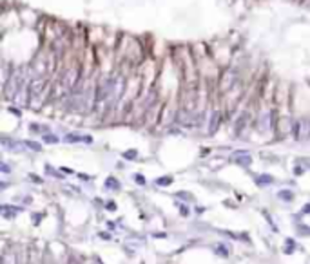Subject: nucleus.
<instances>
[{
	"instance_id": "nucleus-3",
	"label": "nucleus",
	"mask_w": 310,
	"mask_h": 264,
	"mask_svg": "<svg viewBox=\"0 0 310 264\" xmlns=\"http://www.w3.org/2000/svg\"><path fill=\"white\" fill-rule=\"evenodd\" d=\"M2 264H16V257L13 253H4V261Z\"/></svg>"
},
{
	"instance_id": "nucleus-2",
	"label": "nucleus",
	"mask_w": 310,
	"mask_h": 264,
	"mask_svg": "<svg viewBox=\"0 0 310 264\" xmlns=\"http://www.w3.org/2000/svg\"><path fill=\"white\" fill-rule=\"evenodd\" d=\"M105 186L109 188V190H118V188H120V183L114 179V177H109V179L105 181Z\"/></svg>"
},
{
	"instance_id": "nucleus-8",
	"label": "nucleus",
	"mask_w": 310,
	"mask_h": 264,
	"mask_svg": "<svg viewBox=\"0 0 310 264\" xmlns=\"http://www.w3.org/2000/svg\"><path fill=\"white\" fill-rule=\"evenodd\" d=\"M279 197L281 199H287V201H290L294 195H292V192H279Z\"/></svg>"
},
{
	"instance_id": "nucleus-5",
	"label": "nucleus",
	"mask_w": 310,
	"mask_h": 264,
	"mask_svg": "<svg viewBox=\"0 0 310 264\" xmlns=\"http://www.w3.org/2000/svg\"><path fill=\"white\" fill-rule=\"evenodd\" d=\"M236 163H241V165H250V156H243L241 159H234Z\"/></svg>"
},
{
	"instance_id": "nucleus-9",
	"label": "nucleus",
	"mask_w": 310,
	"mask_h": 264,
	"mask_svg": "<svg viewBox=\"0 0 310 264\" xmlns=\"http://www.w3.org/2000/svg\"><path fill=\"white\" fill-rule=\"evenodd\" d=\"M44 139L47 141V143H56V141H58V138H55V136H45Z\"/></svg>"
},
{
	"instance_id": "nucleus-7",
	"label": "nucleus",
	"mask_w": 310,
	"mask_h": 264,
	"mask_svg": "<svg viewBox=\"0 0 310 264\" xmlns=\"http://www.w3.org/2000/svg\"><path fill=\"white\" fill-rule=\"evenodd\" d=\"M216 123H219V114H214V118H212V125H211V132H214V128H216Z\"/></svg>"
},
{
	"instance_id": "nucleus-10",
	"label": "nucleus",
	"mask_w": 310,
	"mask_h": 264,
	"mask_svg": "<svg viewBox=\"0 0 310 264\" xmlns=\"http://www.w3.org/2000/svg\"><path fill=\"white\" fill-rule=\"evenodd\" d=\"M299 230H301V232H299L301 235H308V233H310V228H308V226H301Z\"/></svg>"
},
{
	"instance_id": "nucleus-4",
	"label": "nucleus",
	"mask_w": 310,
	"mask_h": 264,
	"mask_svg": "<svg viewBox=\"0 0 310 264\" xmlns=\"http://www.w3.org/2000/svg\"><path fill=\"white\" fill-rule=\"evenodd\" d=\"M285 244H287V248H285V253H292V252H294V246H296V244H294V241L287 239V242H285Z\"/></svg>"
},
{
	"instance_id": "nucleus-1",
	"label": "nucleus",
	"mask_w": 310,
	"mask_h": 264,
	"mask_svg": "<svg viewBox=\"0 0 310 264\" xmlns=\"http://www.w3.org/2000/svg\"><path fill=\"white\" fill-rule=\"evenodd\" d=\"M0 210H2V215H4L5 219H11V217H15V215L20 212V208H15V206H2Z\"/></svg>"
},
{
	"instance_id": "nucleus-6",
	"label": "nucleus",
	"mask_w": 310,
	"mask_h": 264,
	"mask_svg": "<svg viewBox=\"0 0 310 264\" xmlns=\"http://www.w3.org/2000/svg\"><path fill=\"white\" fill-rule=\"evenodd\" d=\"M25 145H27L29 148H33V150H36V152H40V150H42V147H40L38 143H35V141H27Z\"/></svg>"
},
{
	"instance_id": "nucleus-14",
	"label": "nucleus",
	"mask_w": 310,
	"mask_h": 264,
	"mask_svg": "<svg viewBox=\"0 0 310 264\" xmlns=\"http://www.w3.org/2000/svg\"><path fill=\"white\" fill-rule=\"evenodd\" d=\"M125 158H136V152H125Z\"/></svg>"
},
{
	"instance_id": "nucleus-16",
	"label": "nucleus",
	"mask_w": 310,
	"mask_h": 264,
	"mask_svg": "<svg viewBox=\"0 0 310 264\" xmlns=\"http://www.w3.org/2000/svg\"><path fill=\"white\" fill-rule=\"evenodd\" d=\"M107 208H109V210H114V208H116V206H114V205H112V201H111V203H109V205H107Z\"/></svg>"
},
{
	"instance_id": "nucleus-15",
	"label": "nucleus",
	"mask_w": 310,
	"mask_h": 264,
	"mask_svg": "<svg viewBox=\"0 0 310 264\" xmlns=\"http://www.w3.org/2000/svg\"><path fill=\"white\" fill-rule=\"evenodd\" d=\"M136 181H138V183H145V179L141 177V175H138V177H136Z\"/></svg>"
},
{
	"instance_id": "nucleus-11",
	"label": "nucleus",
	"mask_w": 310,
	"mask_h": 264,
	"mask_svg": "<svg viewBox=\"0 0 310 264\" xmlns=\"http://www.w3.org/2000/svg\"><path fill=\"white\" fill-rule=\"evenodd\" d=\"M65 139H67V141H69V143H71V141H80L82 138H78V136H73V134H69V136H67Z\"/></svg>"
},
{
	"instance_id": "nucleus-12",
	"label": "nucleus",
	"mask_w": 310,
	"mask_h": 264,
	"mask_svg": "<svg viewBox=\"0 0 310 264\" xmlns=\"http://www.w3.org/2000/svg\"><path fill=\"white\" fill-rule=\"evenodd\" d=\"M156 183H158V185H169V183H171V177H165V179H158Z\"/></svg>"
},
{
	"instance_id": "nucleus-13",
	"label": "nucleus",
	"mask_w": 310,
	"mask_h": 264,
	"mask_svg": "<svg viewBox=\"0 0 310 264\" xmlns=\"http://www.w3.org/2000/svg\"><path fill=\"white\" fill-rule=\"evenodd\" d=\"M258 183H272V177H259Z\"/></svg>"
},
{
	"instance_id": "nucleus-17",
	"label": "nucleus",
	"mask_w": 310,
	"mask_h": 264,
	"mask_svg": "<svg viewBox=\"0 0 310 264\" xmlns=\"http://www.w3.org/2000/svg\"><path fill=\"white\" fill-rule=\"evenodd\" d=\"M93 264H98V262H93Z\"/></svg>"
}]
</instances>
